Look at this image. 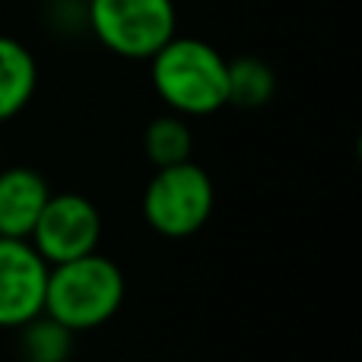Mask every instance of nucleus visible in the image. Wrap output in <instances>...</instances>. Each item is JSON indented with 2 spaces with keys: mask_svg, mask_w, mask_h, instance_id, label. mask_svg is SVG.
I'll return each mask as SVG.
<instances>
[{
  "mask_svg": "<svg viewBox=\"0 0 362 362\" xmlns=\"http://www.w3.org/2000/svg\"><path fill=\"white\" fill-rule=\"evenodd\" d=\"M150 76L159 99L175 115L204 118L226 108L229 61L204 38L172 35L150 57Z\"/></svg>",
  "mask_w": 362,
  "mask_h": 362,
  "instance_id": "1",
  "label": "nucleus"
},
{
  "mask_svg": "<svg viewBox=\"0 0 362 362\" xmlns=\"http://www.w3.org/2000/svg\"><path fill=\"white\" fill-rule=\"evenodd\" d=\"M124 302V274L112 257L95 251L51 264L45 283V315L70 331H93L118 315Z\"/></svg>",
  "mask_w": 362,
  "mask_h": 362,
  "instance_id": "2",
  "label": "nucleus"
},
{
  "mask_svg": "<svg viewBox=\"0 0 362 362\" xmlns=\"http://www.w3.org/2000/svg\"><path fill=\"white\" fill-rule=\"evenodd\" d=\"M216 187L204 165L175 163L156 169L144 191V219L165 238H187L200 232L213 216Z\"/></svg>",
  "mask_w": 362,
  "mask_h": 362,
  "instance_id": "3",
  "label": "nucleus"
},
{
  "mask_svg": "<svg viewBox=\"0 0 362 362\" xmlns=\"http://www.w3.org/2000/svg\"><path fill=\"white\" fill-rule=\"evenodd\" d=\"M93 35L108 51L134 61H150L175 35L172 0H89Z\"/></svg>",
  "mask_w": 362,
  "mask_h": 362,
  "instance_id": "4",
  "label": "nucleus"
},
{
  "mask_svg": "<svg viewBox=\"0 0 362 362\" xmlns=\"http://www.w3.org/2000/svg\"><path fill=\"white\" fill-rule=\"evenodd\" d=\"M102 216L89 197L76 191L51 194L29 232V242L48 264H64L99 248Z\"/></svg>",
  "mask_w": 362,
  "mask_h": 362,
  "instance_id": "5",
  "label": "nucleus"
},
{
  "mask_svg": "<svg viewBox=\"0 0 362 362\" xmlns=\"http://www.w3.org/2000/svg\"><path fill=\"white\" fill-rule=\"evenodd\" d=\"M48 267L29 238L0 235V327L16 331L45 312Z\"/></svg>",
  "mask_w": 362,
  "mask_h": 362,
  "instance_id": "6",
  "label": "nucleus"
},
{
  "mask_svg": "<svg viewBox=\"0 0 362 362\" xmlns=\"http://www.w3.org/2000/svg\"><path fill=\"white\" fill-rule=\"evenodd\" d=\"M51 187L42 172L32 165H6L0 169V235L29 238Z\"/></svg>",
  "mask_w": 362,
  "mask_h": 362,
  "instance_id": "7",
  "label": "nucleus"
},
{
  "mask_svg": "<svg viewBox=\"0 0 362 362\" xmlns=\"http://www.w3.org/2000/svg\"><path fill=\"white\" fill-rule=\"evenodd\" d=\"M38 86V64L16 38L0 35V124L16 118Z\"/></svg>",
  "mask_w": 362,
  "mask_h": 362,
  "instance_id": "8",
  "label": "nucleus"
},
{
  "mask_svg": "<svg viewBox=\"0 0 362 362\" xmlns=\"http://www.w3.org/2000/svg\"><path fill=\"white\" fill-rule=\"evenodd\" d=\"M276 93V74L261 57H235L229 61V95L226 105L235 108H261L274 99Z\"/></svg>",
  "mask_w": 362,
  "mask_h": 362,
  "instance_id": "9",
  "label": "nucleus"
},
{
  "mask_svg": "<svg viewBox=\"0 0 362 362\" xmlns=\"http://www.w3.org/2000/svg\"><path fill=\"white\" fill-rule=\"evenodd\" d=\"M194 140H191V127H187L185 115H159L146 124L144 131V153L156 169L163 165H175L191 159Z\"/></svg>",
  "mask_w": 362,
  "mask_h": 362,
  "instance_id": "10",
  "label": "nucleus"
},
{
  "mask_svg": "<svg viewBox=\"0 0 362 362\" xmlns=\"http://www.w3.org/2000/svg\"><path fill=\"white\" fill-rule=\"evenodd\" d=\"M23 359L25 362H67L70 359V350H74V331L64 327L61 321H54L51 315H35L32 321H25L23 327Z\"/></svg>",
  "mask_w": 362,
  "mask_h": 362,
  "instance_id": "11",
  "label": "nucleus"
}]
</instances>
